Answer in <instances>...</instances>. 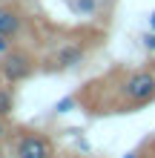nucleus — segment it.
I'll return each instance as SVG.
<instances>
[{"label": "nucleus", "mask_w": 155, "mask_h": 158, "mask_svg": "<svg viewBox=\"0 0 155 158\" xmlns=\"http://www.w3.org/2000/svg\"><path fill=\"white\" fill-rule=\"evenodd\" d=\"M55 155V147L46 135L40 132H29L23 135L14 147V158H52Z\"/></svg>", "instance_id": "3"}, {"label": "nucleus", "mask_w": 155, "mask_h": 158, "mask_svg": "<svg viewBox=\"0 0 155 158\" xmlns=\"http://www.w3.org/2000/svg\"><path fill=\"white\" fill-rule=\"evenodd\" d=\"M126 158H138V155H135V152H129V155H126Z\"/></svg>", "instance_id": "13"}, {"label": "nucleus", "mask_w": 155, "mask_h": 158, "mask_svg": "<svg viewBox=\"0 0 155 158\" xmlns=\"http://www.w3.org/2000/svg\"><path fill=\"white\" fill-rule=\"evenodd\" d=\"M84 58H86V52H84V46H78V43H66V46H60V49L55 52V63H58L60 69L78 66V63H84Z\"/></svg>", "instance_id": "4"}, {"label": "nucleus", "mask_w": 155, "mask_h": 158, "mask_svg": "<svg viewBox=\"0 0 155 158\" xmlns=\"http://www.w3.org/2000/svg\"><path fill=\"white\" fill-rule=\"evenodd\" d=\"M121 95L126 101H132V104H149V101H155V75L152 72H132L124 81Z\"/></svg>", "instance_id": "2"}, {"label": "nucleus", "mask_w": 155, "mask_h": 158, "mask_svg": "<svg viewBox=\"0 0 155 158\" xmlns=\"http://www.w3.org/2000/svg\"><path fill=\"white\" fill-rule=\"evenodd\" d=\"M144 46H147V49H152V52H155V32H152V35H147V38H144Z\"/></svg>", "instance_id": "10"}, {"label": "nucleus", "mask_w": 155, "mask_h": 158, "mask_svg": "<svg viewBox=\"0 0 155 158\" xmlns=\"http://www.w3.org/2000/svg\"><path fill=\"white\" fill-rule=\"evenodd\" d=\"M78 12H84V15H92L95 12V9H98V3H95V0H78Z\"/></svg>", "instance_id": "8"}, {"label": "nucleus", "mask_w": 155, "mask_h": 158, "mask_svg": "<svg viewBox=\"0 0 155 158\" xmlns=\"http://www.w3.org/2000/svg\"><path fill=\"white\" fill-rule=\"evenodd\" d=\"M32 69H35V58L29 52H23V49H9L3 55V60H0V75H3L9 83H20L32 75Z\"/></svg>", "instance_id": "1"}, {"label": "nucleus", "mask_w": 155, "mask_h": 158, "mask_svg": "<svg viewBox=\"0 0 155 158\" xmlns=\"http://www.w3.org/2000/svg\"><path fill=\"white\" fill-rule=\"evenodd\" d=\"M55 109H58V112H72V109H75V98H60L58 104H55Z\"/></svg>", "instance_id": "7"}, {"label": "nucleus", "mask_w": 155, "mask_h": 158, "mask_svg": "<svg viewBox=\"0 0 155 158\" xmlns=\"http://www.w3.org/2000/svg\"><path fill=\"white\" fill-rule=\"evenodd\" d=\"M149 29H152V32H155V12H152V15H149Z\"/></svg>", "instance_id": "12"}, {"label": "nucleus", "mask_w": 155, "mask_h": 158, "mask_svg": "<svg viewBox=\"0 0 155 158\" xmlns=\"http://www.w3.org/2000/svg\"><path fill=\"white\" fill-rule=\"evenodd\" d=\"M6 138V124H3V118H0V141Z\"/></svg>", "instance_id": "11"}, {"label": "nucleus", "mask_w": 155, "mask_h": 158, "mask_svg": "<svg viewBox=\"0 0 155 158\" xmlns=\"http://www.w3.org/2000/svg\"><path fill=\"white\" fill-rule=\"evenodd\" d=\"M0 158H3V152H0Z\"/></svg>", "instance_id": "14"}, {"label": "nucleus", "mask_w": 155, "mask_h": 158, "mask_svg": "<svg viewBox=\"0 0 155 158\" xmlns=\"http://www.w3.org/2000/svg\"><path fill=\"white\" fill-rule=\"evenodd\" d=\"M12 109H14V95H12L9 89H0V118L9 115Z\"/></svg>", "instance_id": "6"}, {"label": "nucleus", "mask_w": 155, "mask_h": 158, "mask_svg": "<svg viewBox=\"0 0 155 158\" xmlns=\"http://www.w3.org/2000/svg\"><path fill=\"white\" fill-rule=\"evenodd\" d=\"M23 29V15L17 9H9V6H0V32L6 38H17Z\"/></svg>", "instance_id": "5"}, {"label": "nucleus", "mask_w": 155, "mask_h": 158, "mask_svg": "<svg viewBox=\"0 0 155 158\" xmlns=\"http://www.w3.org/2000/svg\"><path fill=\"white\" fill-rule=\"evenodd\" d=\"M9 49H12V38H6V35L0 32V55H6Z\"/></svg>", "instance_id": "9"}]
</instances>
